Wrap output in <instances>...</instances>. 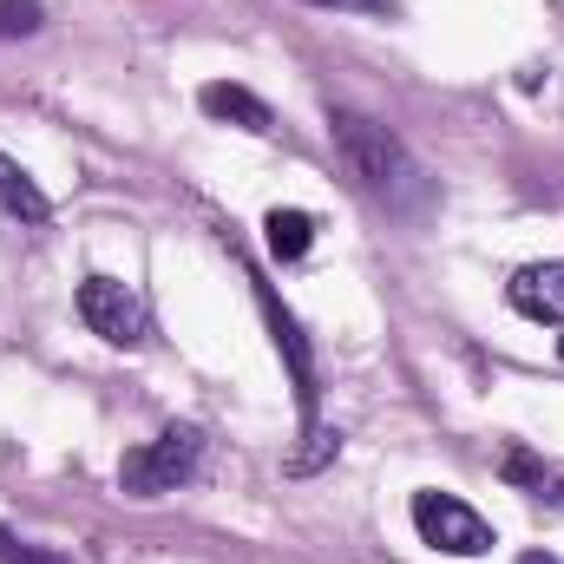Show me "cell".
Here are the masks:
<instances>
[{
    "label": "cell",
    "mask_w": 564,
    "mask_h": 564,
    "mask_svg": "<svg viewBox=\"0 0 564 564\" xmlns=\"http://www.w3.org/2000/svg\"><path fill=\"white\" fill-rule=\"evenodd\" d=\"M558 361H564V335H558Z\"/></svg>",
    "instance_id": "obj_16"
},
{
    "label": "cell",
    "mask_w": 564,
    "mask_h": 564,
    "mask_svg": "<svg viewBox=\"0 0 564 564\" xmlns=\"http://www.w3.org/2000/svg\"><path fill=\"white\" fill-rule=\"evenodd\" d=\"M506 302H512L525 322H552V328H564V263H525V270H512Z\"/></svg>",
    "instance_id": "obj_6"
},
{
    "label": "cell",
    "mask_w": 564,
    "mask_h": 564,
    "mask_svg": "<svg viewBox=\"0 0 564 564\" xmlns=\"http://www.w3.org/2000/svg\"><path fill=\"white\" fill-rule=\"evenodd\" d=\"M328 139H335V151H341L355 191L375 197L381 210L414 217V210L426 204L433 184H426V171L414 164V151L394 139L388 126H375V119H361V112H348V106H328Z\"/></svg>",
    "instance_id": "obj_1"
},
{
    "label": "cell",
    "mask_w": 564,
    "mask_h": 564,
    "mask_svg": "<svg viewBox=\"0 0 564 564\" xmlns=\"http://www.w3.org/2000/svg\"><path fill=\"white\" fill-rule=\"evenodd\" d=\"M257 302H263L270 335H276L282 361H289V381H295V414H302V433H308V426H315V355H308V341H302L295 315H289L276 295H270V282H257Z\"/></svg>",
    "instance_id": "obj_5"
},
{
    "label": "cell",
    "mask_w": 564,
    "mask_h": 564,
    "mask_svg": "<svg viewBox=\"0 0 564 564\" xmlns=\"http://www.w3.org/2000/svg\"><path fill=\"white\" fill-rule=\"evenodd\" d=\"M506 479H519V486H539V492H545V473H539L525 453H506Z\"/></svg>",
    "instance_id": "obj_12"
},
{
    "label": "cell",
    "mask_w": 564,
    "mask_h": 564,
    "mask_svg": "<svg viewBox=\"0 0 564 564\" xmlns=\"http://www.w3.org/2000/svg\"><path fill=\"white\" fill-rule=\"evenodd\" d=\"M519 564H558V558H552V552H525Z\"/></svg>",
    "instance_id": "obj_14"
},
{
    "label": "cell",
    "mask_w": 564,
    "mask_h": 564,
    "mask_svg": "<svg viewBox=\"0 0 564 564\" xmlns=\"http://www.w3.org/2000/svg\"><path fill=\"white\" fill-rule=\"evenodd\" d=\"M315 7H348V13H388V0H315Z\"/></svg>",
    "instance_id": "obj_13"
},
{
    "label": "cell",
    "mask_w": 564,
    "mask_h": 564,
    "mask_svg": "<svg viewBox=\"0 0 564 564\" xmlns=\"http://www.w3.org/2000/svg\"><path fill=\"white\" fill-rule=\"evenodd\" d=\"M545 499H552V506H558V512H564V479H558V492H545Z\"/></svg>",
    "instance_id": "obj_15"
},
{
    "label": "cell",
    "mask_w": 564,
    "mask_h": 564,
    "mask_svg": "<svg viewBox=\"0 0 564 564\" xmlns=\"http://www.w3.org/2000/svg\"><path fill=\"white\" fill-rule=\"evenodd\" d=\"M0 564H66V558H53V552H40V545H26V539H13V532L0 525Z\"/></svg>",
    "instance_id": "obj_11"
},
{
    "label": "cell",
    "mask_w": 564,
    "mask_h": 564,
    "mask_svg": "<svg viewBox=\"0 0 564 564\" xmlns=\"http://www.w3.org/2000/svg\"><path fill=\"white\" fill-rule=\"evenodd\" d=\"M0 210L20 217V224H46V217H53V204H46V191L33 184V171L13 164L7 151H0Z\"/></svg>",
    "instance_id": "obj_8"
},
{
    "label": "cell",
    "mask_w": 564,
    "mask_h": 564,
    "mask_svg": "<svg viewBox=\"0 0 564 564\" xmlns=\"http://www.w3.org/2000/svg\"><path fill=\"white\" fill-rule=\"evenodd\" d=\"M197 106H204V112H210L217 126H243V132H257V139H263V132H276V112H270V106H263V99H257L250 86L210 79V86L197 93Z\"/></svg>",
    "instance_id": "obj_7"
},
{
    "label": "cell",
    "mask_w": 564,
    "mask_h": 564,
    "mask_svg": "<svg viewBox=\"0 0 564 564\" xmlns=\"http://www.w3.org/2000/svg\"><path fill=\"white\" fill-rule=\"evenodd\" d=\"M263 243H270L276 263H302L308 243H315V217L308 210H270L263 217Z\"/></svg>",
    "instance_id": "obj_9"
},
{
    "label": "cell",
    "mask_w": 564,
    "mask_h": 564,
    "mask_svg": "<svg viewBox=\"0 0 564 564\" xmlns=\"http://www.w3.org/2000/svg\"><path fill=\"white\" fill-rule=\"evenodd\" d=\"M414 532H421L433 552H446V558H479V552L499 545L492 525L466 499H453V492H414Z\"/></svg>",
    "instance_id": "obj_3"
},
{
    "label": "cell",
    "mask_w": 564,
    "mask_h": 564,
    "mask_svg": "<svg viewBox=\"0 0 564 564\" xmlns=\"http://www.w3.org/2000/svg\"><path fill=\"white\" fill-rule=\"evenodd\" d=\"M79 322H86L99 341H112V348H139L144 328H151L139 289L119 282V276H86L79 282Z\"/></svg>",
    "instance_id": "obj_4"
},
{
    "label": "cell",
    "mask_w": 564,
    "mask_h": 564,
    "mask_svg": "<svg viewBox=\"0 0 564 564\" xmlns=\"http://www.w3.org/2000/svg\"><path fill=\"white\" fill-rule=\"evenodd\" d=\"M40 20H46L40 0H0V40H26V33H40Z\"/></svg>",
    "instance_id": "obj_10"
},
{
    "label": "cell",
    "mask_w": 564,
    "mask_h": 564,
    "mask_svg": "<svg viewBox=\"0 0 564 564\" xmlns=\"http://www.w3.org/2000/svg\"><path fill=\"white\" fill-rule=\"evenodd\" d=\"M197 466H204V433L191 421H171L158 440H144V446H132V453L119 459V486H126L132 499H164V492H177L184 479H197Z\"/></svg>",
    "instance_id": "obj_2"
}]
</instances>
